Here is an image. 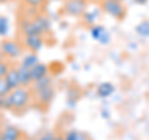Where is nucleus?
<instances>
[{"mask_svg":"<svg viewBox=\"0 0 149 140\" xmlns=\"http://www.w3.org/2000/svg\"><path fill=\"white\" fill-rule=\"evenodd\" d=\"M88 8V0H65L63 14L67 16L81 17Z\"/></svg>","mask_w":149,"mask_h":140,"instance_id":"20e7f679","label":"nucleus"},{"mask_svg":"<svg viewBox=\"0 0 149 140\" xmlns=\"http://www.w3.org/2000/svg\"><path fill=\"white\" fill-rule=\"evenodd\" d=\"M32 21L35 22L36 27L39 29L40 34L42 36L51 32V20L44 14H37L36 16L32 17Z\"/></svg>","mask_w":149,"mask_h":140,"instance_id":"0eeeda50","label":"nucleus"},{"mask_svg":"<svg viewBox=\"0 0 149 140\" xmlns=\"http://www.w3.org/2000/svg\"><path fill=\"white\" fill-rule=\"evenodd\" d=\"M90 31H91L92 39H93V40H96V41H100V40H101V37L107 32V29H106L104 26L100 25V24H96V25L91 26V30H90Z\"/></svg>","mask_w":149,"mask_h":140,"instance_id":"a211bd4d","label":"nucleus"},{"mask_svg":"<svg viewBox=\"0 0 149 140\" xmlns=\"http://www.w3.org/2000/svg\"><path fill=\"white\" fill-rule=\"evenodd\" d=\"M9 1H10V0H0V4H6Z\"/></svg>","mask_w":149,"mask_h":140,"instance_id":"c756f323","label":"nucleus"},{"mask_svg":"<svg viewBox=\"0 0 149 140\" xmlns=\"http://www.w3.org/2000/svg\"><path fill=\"white\" fill-rule=\"evenodd\" d=\"M22 138V133L15 125H6L1 129V140H20Z\"/></svg>","mask_w":149,"mask_h":140,"instance_id":"9d476101","label":"nucleus"},{"mask_svg":"<svg viewBox=\"0 0 149 140\" xmlns=\"http://www.w3.org/2000/svg\"><path fill=\"white\" fill-rule=\"evenodd\" d=\"M116 1H119V3H124L125 0H116Z\"/></svg>","mask_w":149,"mask_h":140,"instance_id":"7c9ffc66","label":"nucleus"},{"mask_svg":"<svg viewBox=\"0 0 149 140\" xmlns=\"http://www.w3.org/2000/svg\"><path fill=\"white\" fill-rule=\"evenodd\" d=\"M0 51H1V56H4V57L16 60L20 58L22 53H24V47L16 40L5 39L0 42Z\"/></svg>","mask_w":149,"mask_h":140,"instance_id":"7ed1b4c3","label":"nucleus"},{"mask_svg":"<svg viewBox=\"0 0 149 140\" xmlns=\"http://www.w3.org/2000/svg\"><path fill=\"white\" fill-rule=\"evenodd\" d=\"M20 31L22 36H29V35H41L39 29L36 27L35 22L32 19H24L20 21Z\"/></svg>","mask_w":149,"mask_h":140,"instance_id":"9b49d317","label":"nucleus"},{"mask_svg":"<svg viewBox=\"0 0 149 140\" xmlns=\"http://www.w3.org/2000/svg\"><path fill=\"white\" fill-rule=\"evenodd\" d=\"M65 140H91V139L88 138L87 134L73 129V130H70V132L65 135Z\"/></svg>","mask_w":149,"mask_h":140,"instance_id":"6ab92c4d","label":"nucleus"},{"mask_svg":"<svg viewBox=\"0 0 149 140\" xmlns=\"http://www.w3.org/2000/svg\"><path fill=\"white\" fill-rule=\"evenodd\" d=\"M5 79H6L8 85H9V87H10L11 89H15V88L20 87V82H19V74H17L16 67L11 66L10 68H9L8 73L5 74Z\"/></svg>","mask_w":149,"mask_h":140,"instance_id":"4468645a","label":"nucleus"},{"mask_svg":"<svg viewBox=\"0 0 149 140\" xmlns=\"http://www.w3.org/2000/svg\"><path fill=\"white\" fill-rule=\"evenodd\" d=\"M10 31V20L9 17L0 15V37H6Z\"/></svg>","mask_w":149,"mask_h":140,"instance_id":"aec40b11","label":"nucleus"},{"mask_svg":"<svg viewBox=\"0 0 149 140\" xmlns=\"http://www.w3.org/2000/svg\"><path fill=\"white\" fill-rule=\"evenodd\" d=\"M54 137H55V134H54L52 132H46V133H44V134L39 138V140H52Z\"/></svg>","mask_w":149,"mask_h":140,"instance_id":"393cba45","label":"nucleus"},{"mask_svg":"<svg viewBox=\"0 0 149 140\" xmlns=\"http://www.w3.org/2000/svg\"><path fill=\"white\" fill-rule=\"evenodd\" d=\"M149 0H133V3H136L137 5H146V4H148Z\"/></svg>","mask_w":149,"mask_h":140,"instance_id":"bb28decb","label":"nucleus"},{"mask_svg":"<svg viewBox=\"0 0 149 140\" xmlns=\"http://www.w3.org/2000/svg\"><path fill=\"white\" fill-rule=\"evenodd\" d=\"M98 42H100L101 45H108V44L111 42V35H109V32H108V31H107L106 34L101 37V40L98 41Z\"/></svg>","mask_w":149,"mask_h":140,"instance_id":"b1692460","label":"nucleus"},{"mask_svg":"<svg viewBox=\"0 0 149 140\" xmlns=\"http://www.w3.org/2000/svg\"><path fill=\"white\" fill-rule=\"evenodd\" d=\"M0 57H3V56H1V51H0Z\"/></svg>","mask_w":149,"mask_h":140,"instance_id":"72a5a7b5","label":"nucleus"},{"mask_svg":"<svg viewBox=\"0 0 149 140\" xmlns=\"http://www.w3.org/2000/svg\"><path fill=\"white\" fill-rule=\"evenodd\" d=\"M101 116H102L103 119H109V118H111L109 110H108V109H102V110H101Z\"/></svg>","mask_w":149,"mask_h":140,"instance_id":"a878e982","label":"nucleus"},{"mask_svg":"<svg viewBox=\"0 0 149 140\" xmlns=\"http://www.w3.org/2000/svg\"><path fill=\"white\" fill-rule=\"evenodd\" d=\"M11 91H13V89H11L10 87H9L5 77H0V96H1V97H5V96H8Z\"/></svg>","mask_w":149,"mask_h":140,"instance_id":"412c9836","label":"nucleus"},{"mask_svg":"<svg viewBox=\"0 0 149 140\" xmlns=\"http://www.w3.org/2000/svg\"><path fill=\"white\" fill-rule=\"evenodd\" d=\"M32 100V92L30 88L17 87L13 89L8 96L4 97V109L20 112L25 110Z\"/></svg>","mask_w":149,"mask_h":140,"instance_id":"f257e3e1","label":"nucleus"},{"mask_svg":"<svg viewBox=\"0 0 149 140\" xmlns=\"http://www.w3.org/2000/svg\"><path fill=\"white\" fill-rule=\"evenodd\" d=\"M101 14H102V9L96 8V9H92V10H86L83 12V15L81 16V19H82L83 24H86L87 26L91 27L97 24V21L101 17Z\"/></svg>","mask_w":149,"mask_h":140,"instance_id":"6e6552de","label":"nucleus"},{"mask_svg":"<svg viewBox=\"0 0 149 140\" xmlns=\"http://www.w3.org/2000/svg\"><path fill=\"white\" fill-rule=\"evenodd\" d=\"M100 8L102 9V11H104L118 21L123 20L127 15V8H125L124 3H119L116 0H101Z\"/></svg>","mask_w":149,"mask_h":140,"instance_id":"f03ea898","label":"nucleus"},{"mask_svg":"<svg viewBox=\"0 0 149 140\" xmlns=\"http://www.w3.org/2000/svg\"><path fill=\"white\" fill-rule=\"evenodd\" d=\"M51 1H61V0H51Z\"/></svg>","mask_w":149,"mask_h":140,"instance_id":"473e14b6","label":"nucleus"},{"mask_svg":"<svg viewBox=\"0 0 149 140\" xmlns=\"http://www.w3.org/2000/svg\"><path fill=\"white\" fill-rule=\"evenodd\" d=\"M49 66L46 63L42 62H39L36 63L34 67L30 68V74H31V81L35 82V81H39L42 77L45 76H49Z\"/></svg>","mask_w":149,"mask_h":140,"instance_id":"1a4fd4ad","label":"nucleus"},{"mask_svg":"<svg viewBox=\"0 0 149 140\" xmlns=\"http://www.w3.org/2000/svg\"><path fill=\"white\" fill-rule=\"evenodd\" d=\"M52 140H65V135L62 134H55V137Z\"/></svg>","mask_w":149,"mask_h":140,"instance_id":"cd10ccee","label":"nucleus"},{"mask_svg":"<svg viewBox=\"0 0 149 140\" xmlns=\"http://www.w3.org/2000/svg\"><path fill=\"white\" fill-rule=\"evenodd\" d=\"M16 69H17V74H19V82H20V86L30 88V86L32 85L30 68H26L24 66H21V64H19V66L16 67Z\"/></svg>","mask_w":149,"mask_h":140,"instance_id":"f8f14e48","label":"nucleus"},{"mask_svg":"<svg viewBox=\"0 0 149 140\" xmlns=\"http://www.w3.org/2000/svg\"><path fill=\"white\" fill-rule=\"evenodd\" d=\"M114 91H116V87H114L113 83L102 82L101 85L97 87L96 93H97V96L101 97V98H108V97H111L112 94H113Z\"/></svg>","mask_w":149,"mask_h":140,"instance_id":"ddd939ff","label":"nucleus"},{"mask_svg":"<svg viewBox=\"0 0 149 140\" xmlns=\"http://www.w3.org/2000/svg\"><path fill=\"white\" fill-rule=\"evenodd\" d=\"M0 140H1V129H0Z\"/></svg>","mask_w":149,"mask_h":140,"instance_id":"2f4dec72","label":"nucleus"},{"mask_svg":"<svg viewBox=\"0 0 149 140\" xmlns=\"http://www.w3.org/2000/svg\"><path fill=\"white\" fill-rule=\"evenodd\" d=\"M50 86H52V78L50 76H45L41 79H39V81L32 82V85L30 86V89H31V92H36V91L42 89V88H46V87H50Z\"/></svg>","mask_w":149,"mask_h":140,"instance_id":"dca6fc26","label":"nucleus"},{"mask_svg":"<svg viewBox=\"0 0 149 140\" xmlns=\"http://www.w3.org/2000/svg\"><path fill=\"white\" fill-rule=\"evenodd\" d=\"M20 140H26V139H22V138H21V139H20Z\"/></svg>","mask_w":149,"mask_h":140,"instance_id":"f704fd0d","label":"nucleus"},{"mask_svg":"<svg viewBox=\"0 0 149 140\" xmlns=\"http://www.w3.org/2000/svg\"><path fill=\"white\" fill-rule=\"evenodd\" d=\"M136 32L137 35H139L141 37L144 39H148L149 37V20H143L136 26Z\"/></svg>","mask_w":149,"mask_h":140,"instance_id":"f3484780","label":"nucleus"},{"mask_svg":"<svg viewBox=\"0 0 149 140\" xmlns=\"http://www.w3.org/2000/svg\"><path fill=\"white\" fill-rule=\"evenodd\" d=\"M4 109V97L0 96V110Z\"/></svg>","mask_w":149,"mask_h":140,"instance_id":"c85d7f7f","label":"nucleus"},{"mask_svg":"<svg viewBox=\"0 0 149 140\" xmlns=\"http://www.w3.org/2000/svg\"><path fill=\"white\" fill-rule=\"evenodd\" d=\"M39 56H37V53L35 52H29L26 55H22L21 56V62L20 64L21 66H24L26 68H31L34 67L36 63H39Z\"/></svg>","mask_w":149,"mask_h":140,"instance_id":"2eb2a0df","label":"nucleus"},{"mask_svg":"<svg viewBox=\"0 0 149 140\" xmlns=\"http://www.w3.org/2000/svg\"><path fill=\"white\" fill-rule=\"evenodd\" d=\"M47 0H22V3L29 8H34V9H39L41 6H44Z\"/></svg>","mask_w":149,"mask_h":140,"instance_id":"4be33fe9","label":"nucleus"},{"mask_svg":"<svg viewBox=\"0 0 149 140\" xmlns=\"http://www.w3.org/2000/svg\"><path fill=\"white\" fill-rule=\"evenodd\" d=\"M10 67H11V64L9 63L6 60L0 57V77H5V74L8 73V71H9V68Z\"/></svg>","mask_w":149,"mask_h":140,"instance_id":"5701e85b","label":"nucleus"},{"mask_svg":"<svg viewBox=\"0 0 149 140\" xmlns=\"http://www.w3.org/2000/svg\"><path fill=\"white\" fill-rule=\"evenodd\" d=\"M22 45H24L25 47L30 51V52L37 53L41 49L44 47L45 39H44L42 35H29V36H24Z\"/></svg>","mask_w":149,"mask_h":140,"instance_id":"423d86ee","label":"nucleus"},{"mask_svg":"<svg viewBox=\"0 0 149 140\" xmlns=\"http://www.w3.org/2000/svg\"><path fill=\"white\" fill-rule=\"evenodd\" d=\"M54 98H55V89L52 86L32 92V99H35L37 104L42 107H47L54 100Z\"/></svg>","mask_w":149,"mask_h":140,"instance_id":"39448f33","label":"nucleus"}]
</instances>
